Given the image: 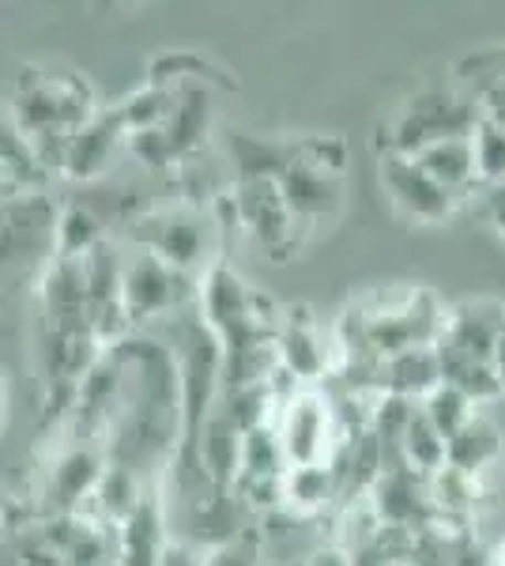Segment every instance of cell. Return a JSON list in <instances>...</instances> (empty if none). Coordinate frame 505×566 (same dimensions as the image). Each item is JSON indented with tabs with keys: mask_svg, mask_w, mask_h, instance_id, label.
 Returning a JSON list of instances; mask_svg holds the SVG:
<instances>
[{
	"mask_svg": "<svg viewBox=\"0 0 505 566\" xmlns=\"http://www.w3.org/2000/svg\"><path fill=\"white\" fill-rule=\"evenodd\" d=\"M480 208H483V219L494 227V234L505 239V178L502 181H491V186H480Z\"/></svg>",
	"mask_w": 505,
	"mask_h": 566,
	"instance_id": "obj_26",
	"label": "cell"
},
{
	"mask_svg": "<svg viewBox=\"0 0 505 566\" xmlns=\"http://www.w3.org/2000/svg\"><path fill=\"white\" fill-rule=\"evenodd\" d=\"M419 412L434 423V431L445 438L461 434L467 423L475 419V412H480V405H475L467 392H461L456 386H449V381H442L438 389H430L427 397L419 400Z\"/></svg>",
	"mask_w": 505,
	"mask_h": 566,
	"instance_id": "obj_19",
	"label": "cell"
},
{
	"mask_svg": "<svg viewBox=\"0 0 505 566\" xmlns=\"http://www.w3.org/2000/svg\"><path fill=\"white\" fill-rule=\"evenodd\" d=\"M204 555L200 547H192L186 541H167L162 544V555H159V566H204Z\"/></svg>",
	"mask_w": 505,
	"mask_h": 566,
	"instance_id": "obj_27",
	"label": "cell"
},
{
	"mask_svg": "<svg viewBox=\"0 0 505 566\" xmlns=\"http://www.w3.org/2000/svg\"><path fill=\"white\" fill-rule=\"evenodd\" d=\"M475 103L461 95H449V91H422L403 106V114L392 125V140L385 151L415 155L427 144L445 140V136H467L475 125Z\"/></svg>",
	"mask_w": 505,
	"mask_h": 566,
	"instance_id": "obj_6",
	"label": "cell"
},
{
	"mask_svg": "<svg viewBox=\"0 0 505 566\" xmlns=\"http://www.w3.org/2000/svg\"><path fill=\"white\" fill-rule=\"evenodd\" d=\"M505 333V306L491 298H467L445 314V328L438 336V355L449 359L491 363V352Z\"/></svg>",
	"mask_w": 505,
	"mask_h": 566,
	"instance_id": "obj_10",
	"label": "cell"
},
{
	"mask_svg": "<svg viewBox=\"0 0 505 566\" xmlns=\"http://www.w3.org/2000/svg\"><path fill=\"white\" fill-rule=\"evenodd\" d=\"M103 245V223L91 208L69 205L57 212V261H80Z\"/></svg>",
	"mask_w": 505,
	"mask_h": 566,
	"instance_id": "obj_20",
	"label": "cell"
},
{
	"mask_svg": "<svg viewBox=\"0 0 505 566\" xmlns=\"http://www.w3.org/2000/svg\"><path fill=\"white\" fill-rule=\"evenodd\" d=\"M336 469L333 464H309V469H287L283 476V499L298 510H320L333 499Z\"/></svg>",
	"mask_w": 505,
	"mask_h": 566,
	"instance_id": "obj_21",
	"label": "cell"
},
{
	"mask_svg": "<svg viewBox=\"0 0 505 566\" xmlns=\"http://www.w3.org/2000/svg\"><path fill=\"white\" fill-rule=\"evenodd\" d=\"M98 480H103V469H98V461L91 458V453H84V450L69 453V458L57 464V488H61L64 502L95 495Z\"/></svg>",
	"mask_w": 505,
	"mask_h": 566,
	"instance_id": "obj_23",
	"label": "cell"
},
{
	"mask_svg": "<svg viewBox=\"0 0 505 566\" xmlns=\"http://www.w3.org/2000/svg\"><path fill=\"white\" fill-rule=\"evenodd\" d=\"M125 140H128V133H125L122 114H117V109H98L84 129L69 140L64 159H61V170L69 178H84V181L106 175L117 148H122Z\"/></svg>",
	"mask_w": 505,
	"mask_h": 566,
	"instance_id": "obj_12",
	"label": "cell"
},
{
	"mask_svg": "<svg viewBox=\"0 0 505 566\" xmlns=\"http://www.w3.org/2000/svg\"><path fill=\"white\" fill-rule=\"evenodd\" d=\"M192 276L173 269L148 250H133V258L122 261V298L128 325L167 317L192 298Z\"/></svg>",
	"mask_w": 505,
	"mask_h": 566,
	"instance_id": "obj_4",
	"label": "cell"
},
{
	"mask_svg": "<svg viewBox=\"0 0 505 566\" xmlns=\"http://www.w3.org/2000/svg\"><path fill=\"white\" fill-rule=\"evenodd\" d=\"M133 234H136V250H148L181 272H192V264H197V258L208 245L204 219L189 212V208H159V212H148L136 223Z\"/></svg>",
	"mask_w": 505,
	"mask_h": 566,
	"instance_id": "obj_9",
	"label": "cell"
},
{
	"mask_svg": "<svg viewBox=\"0 0 505 566\" xmlns=\"http://www.w3.org/2000/svg\"><path fill=\"white\" fill-rule=\"evenodd\" d=\"M411 159L427 170L445 193H453L456 200H464L472 189H480V170H475V151H472V136H445V140L427 144L422 151H415Z\"/></svg>",
	"mask_w": 505,
	"mask_h": 566,
	"instance_id": "obj_14",
	"label": "cell"
},
{
	"mask_svg": "<svg viewBox=\"0 0 505 566\" xmlns=\"http://www.w3.org/2000/svg\"><path fill=\"white\" fill-rule=\"evenodd\" d=\"M475 114L505 129V69H491L486 76H472Z\"/></svg>",
	"mask_w": 505,
	"mask_h": 566,
	"instance_id": "obj_24",
	"label": "cell"
},
{
	"mask_svg": "<svg viewBox=\"0 0 505 566\" xmlns=\"http://www.w3.org/2000/svg\"><path fill=\"white\" fill-rule=\"evenodd\" d=\"M378 178H381V189H385V197H389V205L397 208L403 219H411V223H422V227L445 223V219L456 212V205H461V200L453 193H445L411 155L385 151L378 159Z\"/></svg>",
	"mask_w": 505,
	"mask_h": 566,
	"instance_id": "obj_7",
	"label": "cell"
},
{
	"mask_svg": "<svg viewBox=\"0 0 505 566\" xmlns=\"http://www.w3.org/2000/svg\"><path fill=\"white\" fill-rule=\"evenodd\" d=\"M234 216L242 219V227L253 234L264 250L272 253V261H287L283 253L295 245V216L287 212L280 189L272 178H238L234 186Z\"/></svg>",
	"mask_w": 505,
	"mask_h": 566,
	"instance_id": "obj_8",
	"label": "cell"
},
{
	"mask_svg": "<svg viewBox=\"0 0 505 566\" xmlns=\"http://www.w3.org/2000/svg\"><path fill=\"white\" fill-rule=\"evenodd\" d=\"M472 151H475V170H480V186L505 178V129L486 117H475L472 125Z\"/></svg>",
	"mask_w": 505,
	"mask_h": 566,
	"instance_id": "obj_22",
	"label": "cell"
},
{
	"mask_svg": "<svg viewBox=\"0 0 505 566\" xmlns=\"http://www.w3.org/2000/svg\"><path fill=\"white\" fill-rule=\"evenodd\" d=\"M95 98L84 76H61V72H45L34 76L27 72L20 76V95H15V133L27 151H39L42 140L57 136L61 159L69 140L95 117Z\"/></svg>",
	"mask_w": 505,
	"mask_h": 566,
	"instance_id": "obj_1",
	"label": "cell"
},
{
	"mask_svg": "<svg viewBox=\"0 0 505 566\" xmlns=\"http://www.w3.org/2000/svg\"><path fill=\"white\" fill-rule=\"evenodd\" d=\"M445 314L449 310L427 287H408L392 298H378L374 306L358 310L355 317L358 352L370 355V363L378 367L381 359H392L400 352L438 348Z\"/></svg>",
	"mask_w": 505,
	"mask_h": 566,
	"instance_id": "obj_2",
	"label": "cell"
},
{
	"mask_svg": "<svg viewBox=\"0 0 505 566\" xmlns=\"http://www.w3.org/2000/svg\"><path fill=\"white\" fill-rule=\"evenodd\" d=\"M57 212L53 200L31 189L0 193V287L31 276L45 280L57 261Z\"/></svg>",
	"mask_w": 505,
	"mask_h": 566,
	"instance_id": "obj_3",
	"label": "cell"
},
{
	"mask_svg": "<svg viewBox=\"0 0 505 566\" xmlns=\"http://www.w3.org/2000/svg\"><path fill=\"white\" fill-rule=\"evenodd\" d=\"M12 189H15V181H12V163L0 159V193H12Z\"/></svg>",
	"mask_w": 505,
	"mask_h": 566,
	"instance_id": "obj_30",
	"label": "cell"
},
{
	"mask_svg": "<svg viewBox=\"0 0 505 566\" xmlns=\"http://www.w3.org/2000/svg\"><path fill=\"white\" fill-rule=\"evenodd\" d=\"M4 400H8L4 397V374H0V416H4Z\"/></svg>",
	"mask_w": 505,
	"mask_h": 566,
	"instance_id": "obj_32",
	"label": "cell"
},
{
	"mask_svg": "<svg viewBox=\"0 0 505 566\" xmlns=\"http://www.w3.org/2000/svg\"><path fill=\"white\" fill-rule=\"evenodd\" d=\"M491 370H494V381H498V389L505 397V333L498 336V344H494V352H491Z\"/></svg>",
	"mask_w": 505,
	"mask_h": 566,
	"instance_id": "obj_29",
	"label": "cell"
},
{
	"mask_svg": "<svg viewBox=\"0 0 505 566\" xmlns=\"http://www.w3.org/2000/svg\"><path fill=\"white\" fill-rule=\"evenodd\" d=\"M162 522L155 502H140L117 528V566H159L162 555Z\"/></svg>",
	"mask_w": 505,
	"mask_h": 566,
	"instance_id": "obj_16",
	"label": "cell"
},
{
	"mask_svg": "<svg viewBox=\"0 0 505 566\" xmlns=\"http://www.w3.org/2000/svg\"><path fill=\"white\" fill-rule=\"evenodd\" d=\"M502 458V431L494 419L475 412L472 423L461 434L449 438V469L464 472V476H480L483 469H491Z\"/></svg>",
	"mask_w": 505,
	"mask_h": 566,
	"instance_id": "obj_17",
	"label": "cell"
},
{
	"mask_svg": "<svg viewBox=\"0 0 505 566\" xmlns=\"http://www.w3.org/2000/svg\"><path fill=\"white\" fill-rule=\"evenodd\" d=\"M378 374L381 392H392V397H403L415 405L430 389L442 386V359H438V348H411L392 355V359H381Z\"/></svg>",
	"mask_w": 505,
	"mask_h": 566,
	"instance_id": "obj_15",
	"label": "cell"
},
{
	"mask_svg": "<svg viewBox=\"0 0 505 566\" xmlns=\"http://www.w3.org/2000/svg\"><path fill=\"white\" fill-rule=\"evenodd\" d=\"M397 446L403 453V469H411L422 480L438 476L449 464V442L434 431V423H430L419 408L411 412L408 427H403V434L397 438Z\"/></svg>",
	"mask_w": 505,
	"mask_h": 566,
	"instance_id": "obj_18",
	"label": "cell"
},
{
	"mask_svg": "<svg viewBox=\"0 0 505 566\" xmlns=\"http://www.w3.org/2000/svg\"><path fill=\"white\" fill-rule=\"evenodd\" d=\"M204 566H256V544L253 536H234L215 547H208Z\"/></svg>",
	"mask_w": 505,
	"mask_h": 566,
	"instance_id": "obj_25",
	"label": "cell"
},
{
	"mask_svg": "<svg viewBox=\"0 0 505 566\" xmlns=\"http://www.w3.org/2000/svg\"><path fill=\"white\" fill-rule=\"evenodd\" d=\"M302 566H351V555L347 552H336V547H325V552H317L309 563H302Z\"/></svg>",
	"mask_w": 505,
	"mask_h": 566,
	"instance_id": "obj_28",
	"label": "cell"
},
{
	"mask_svg": "<svg viewBox=\"0 0 505 566\" xmlns=\"http://www.w3.org/2000/svg\"><path fill=\"white\" fill-rule=\"evenodd\" d=\"M272 181L302 231L309 223H320V219L333 216L339 208V193H344V178L309 167V163H298L291 155V144H287V163H283V170Z\"/></svg>",
	"mask_w": 505,
	"mask_h": 566,
	"instance_id": "obj_11",
	"label": "cell"
},
{
	"mask_svg": "<svg viewBox=\"0 0 505 566\" xmlns=\"http://www.w3.org/2000/svg\"><path fill=\"white\" fill-rule=\"evenodd\" d=\"M275 438L287 469H309V464H333V405L317 389H298L287 397L283 416L275 423Z\"/></svg>",
	"mask_w": 505,
	"mask_h": 566,
	"instance_id": "obj_5",
	"label": "cell"
},
{
	"mask_svg": "<svg viewBox=\"0 0 505 566\" xmlns=\"http://www.w3.org/2000/svg\"><path fill=\"white\" fill-rule=\"evenodd\" d=\"M491 566H505V541L494 547V559H491Z\"/></svg>",
	"mask_w": 505,
	"mask_h": 566,
	"instance_id": "obj_31",
	"label": "cell"
},
{
	"mask_svg": "<svg viewBox=\"0 0 505 566\" xmlns=\"http://www.w3.org/2000/svg\"><path fill=\"white\" fill-rule=\"evenodd\" d=\"M275 355H280L283 370L295 374V381H314L328 370V348L320 336L317 322H309L306 314H283L280 328H275Z\"/></svg>",
	"mask_w": 505,
	"mask_h": 566,
	"instance_id": "obj_13",
	"label": "cell"
}]
</instances>
